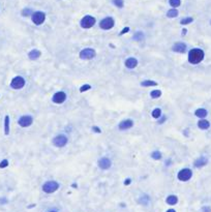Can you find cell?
<instances>
[{
  "label": "cell",
  "instance_id": "1",
  "mask_svg": "<svg viewBox=\"0 0 211 212\" xmlns=\"http://www.w3.org/2000/svg\"><path fill=\"white\" fill-rule=\"evenodd\" d=\"M204 59V51L201 49H193L188 53V61L191 64H198Z\"/></svg>",
  "mask_w": 211,
  "mask_h": 212
},
{
  "label": "cell",
  "instance_id": "2",
  "mask_svg": "<svg viewBox=\"0 0 211 212\" xmlns=\"http://www.w3.org/2000/svg\"><path fill=\"white\" fill-rule=\"evenodd\" d=\"M59 188V184L56 181H48L42 185V190L47 194H52Z\"/></svg>",
  "mask_w": 211,
  "mask_h": 212
},
{
  "label": "cell",
  "instance_id": "3",
  "mask_svg": "<svg viewBox=\"0 0 211 212\" xmlns=\"http://www.w3.org/2000/svg\"><path fill=\"white\" fill-rule=\"evenodd\" d=\"M95 51L91 48H87V49L82 50L81 52H80V58L81 59H84V60H90V59H93L95 57Z\"/></svg>",
  "mask_w": 211,
  "mask_h": 212
},
{
  "label": "cell",
  "instance_id": "4",
  "mask_svg": "<svg viewBox=\"0 0 211 212\" xmlns=\"http://www.w3.org/2000/svg\"><path fill=\"white\" fill-rule=\"evenodd\" d=\"M114 25H115V21H114V19L111 17L104 18V19H102V20L100 21V23H99L100 28L104 30L112 29V28L114 27Z\"/></svg>",
  "mask_w": 211,
  "mask_h": 212
},
{
  "label": "cell",
  "instance_id": "5",
  "mask_svg": "<svg viewBox=\"0 0 211 212\" xmlns=\"http://www.w3.org/2000/svg\"><path fill=\"white\" fill-rule=\"evenodd\" d=\"M81 27L85 28V29H88V28H91L92 26H94L95 24V19L91 16H85L81 20Z\"/></svg>",
  "mask_w": 211,
  "mask_h": 212
},
{
  "label": "cell",
  "instance_id": "6",
  "mask_svg": "<svg viewBox=\"0 0 211 212\" xmlns=\"http://www.w3.org/2000/svg\"><path fill=\"white\" fill-rule=\"evenodd\" d=\"M24 86H25V79L20 76L14 78L12 80V82H10V87L12 89H21Z\"/></svg>",
  "mask_w": 211,
  "mask_h": 212
},
{
  "label": "cell",
  "instance_id": "7",
  "mask_svg": "<svg viewBox=\"0 0 211 212\" xmlns=\"http://www.w3.org/2000/svg\"><path fill=\"white\" fill-rule=\"evenodd\" d=\"M191 176H193L191 170H189V169H182V170L178 173L177 177H178V179L180 181H188L191 178Z\"/></svg>",
  "mask_w": 211,
  "mask_h": 212
},
{
  "label": "cell",
  "instance_id": "8",
  "mask_svg": "<svg viewBox=\"0 0 211 212\" xmlns=\"http://www.w3.org/2000/svg\"><path fill=\"white\" fill-rule=\"evenodd\" d=\"M67 137L64 135H58L57 137H55L53 139V144H54L56 147H63L67 144Z\"/></svg>",
  "mask_w": 211,
  "mask_h": 212
},
{
  "label": "cell",
  "instance_id": "9",
  "mask_svg": "<svg viewBox=\"0 0 211 212\" xmlns=\"http://www.w3.org/2000/svg\"><path fill=\"white\" fill-rule=\"evenodd\" d=\"M46 20V15L45 12H36L32 15V22L35 25H42Z\"/></svg>",
  "mask_w": 211,
  "mask_h": 212
},
{
  "label": "cell",
  "instance_id": "10",
  "mask_svg": "<svg viewBox=\"0 0 211 212\" xmlns=\"http://www.w3.org/2000/svg\"><path fill=\"white\" fill-rule=\"evenodd\" d=\"M19 125L22 126V127H28V126H30L31 124H32L33 122V119L31 116H28V115H26V116H22L20 119H19Z\"/></svg>",
  "mask_w": 211,
  "mask_h": 212
},
{
  "label": "cell",
  "instance_id": "11",
  "mask_svg": "<svg viewBox=\"0 0 211 212\" xmlns=\"http://www.w3.org/2000/svg\"><path fill=\"white\" fill-rule=\"evenodd\" d=\"M65 99H66V94H65L64 92L59 91L53 95L52 101L54 104H62V103H64L65 101Z\"/></svg>",
  "mask_w": 211,
  "mask_h": 212
},
{
  "label": "cell",
  "instance_id": "12",
  "mask_svg": "<svg viewBox=\"0 0 211 212\" xmlns=\"http://www.w3.org/2000/svg\"><path fill=\"white\" fill-rule=\"evenodd\" d=\"M111 165H112L111 160H110L108 157L100 158L98 161V167L100 169H102V170H108L109 168H111Z\"/></svg>",
  "mask_w": 211,
  "mask_h": 212
},
{
  "label": "cell",
  "instance_id": "13",
  "mask_svg": "<svg viewBox=\"0 0 211 212\" xmlns=\"http://www.w3.org/2000/svg\"><path fill=\"white\" fill-rule=\"evenodd\" d=\"M174 52H177V53H184L186 51V44L184 42H176V44H174L173 48H172Z\"/></svg>",
  "mask_w": 211,
  "mask_h": 212
},
{
  "label": "cell",
  "instance_id": "14",
  "mask_svg": "<svg viewBox=\"0 0 211 212\" xmlns=\"http://www.w3.org/2000/svg\"><path fill=\"white\" fill-rule=\"evenodd\" d=\"M132 125H134V122H132V120H130V119H127V120L121 121V122L119 123V125H118V127H119L120 131H125V129H128V128L132 127Z\"/></svg>",
  "mask_w": 211,
  "mask_h": 212
},
{
  "label": "cell",
  "instance_id": "15",
  "mask_svg": "<svg viewBox=\"0 0 211 212\" xmlns=\"http://www.w3.org/2000/svg\"><path fill=\"white\" fill-rule=\"evenodd\" d=\"M137 65H138V60L136 58H134V57H130V58L126 59V61H125V66L129 69L135 68Z\"/></svg>",
  "mask_w": 211,
  "mask_h": 212
},
{
  "label": "cell",
  "instance_id": "16",
  "mask_svg": "<svg viewBox=\"0 0 211 212\" xmlns=\"http://www.w3.org/2000/svg\"><path fill=\"white\" fill-rule=\"evenodd\" d=\"M207 163H208L207 158L202 156V157L198 158V159L195 161V167H196V168H202V167H204L205 165H207Z\"/></svg>",
  "mask_w": 211,
  "mask_h": 212
},
{
  "label": "cell",
  "instance_id": "17",
  "mask_svg": "<svg viewBox=\"0 0 211 212\" xmlns=\"http://www.w3.org/2000/svg\"><path fill=\"white\" fill-rule=\"evenodd\" d=\"M28 56H29V59L35 60V59H37V58H40V52L38 51V50L34 49V50H32V51H30L29 54H28Z\"/></svg>",
  "mask_w": 211,
  "mask_h": 212
},
{
  "label": "cell",
  "instance_id": "18",
  "mask_svg": "<svg viewBox=\"0 0 211 212\" xmlns=\"http://www.w3.org/2000/svg\"><path fill=\"white\" fill-rule=\"evenodd\" d=\"M198 126H199V128H201V129H208L209 126H210V123H209V121L202 119V120H200L198 122Z\"/></svg>",
  "mask_w": 211,
  "mask_h": 212
},
{
  "label": "cell",
  "instance_id": "19",
  "mask_svg": "<svg viewBox=\"0 0 211 212\" xmlns=\"http://www.w3.org/2000/svg\"><path fill=\"white\" fill-rule=\"evenodd\" d=\"M195 115L197 117H200V118H205L207 116V111L205 109H198L196 112H195Z\"/></svg>",
  "mask_w": 211,
  "mask_h": 212
},
{
  "label": "cell",
  "instance_id": "20",
  "mask_svg": "<svg viewBox=\"0 0 211 212\" xmlns=\"http://www.w3.org/2000/svg\"><path fill=\"white\" fill-rule=\"evenodd\" d=\"M4 133L8 136L10 133V116L6 115L4 118Z\"/></svg>",
  "mask_w": 211,
  "mask_h": 212
},
{
  "label": "cell",
  "instance_id": "21",
  "mask_svg": "<svg viewBox=\"0 0 211 212\" xmlns=\"http://www.w3.org/2000/svg\"><path fill=\"white\" fill-rule=\"evenodd\" d=\"M177 202H178V198L176 196H169L167 198V203L169 205H175L177 204Z\"/></svg>",
  "mask_w": 211,
  "mask_h": 212
},
{
  "label": "cell",
  "instance_id": "22",
  "mask_svg": "<svg viewBox=\"0 0 211 212\" xmlns=\"http://www.w3.org/2000/svg\"><path fill=\"white\" fill-rule=\"evenodd\" d=\"M141 85L144 87H150V86H156L157 83L155 81H151V80H146V81L142 82Z\"/></svg>",
  "mask_w": 211,
  "mask_h": 212
},
{
  "label": "cell",
  "instance_id": "23",
  "mask_svg": "<svg viewBox=\"0 0 211 212\" xmlns=\"http://www.w3.org/2000/svg\"><path fill=\"white\" fill-rule=\"evenodd\" d=\"M178 16V10L173 8V10H170L169 12H167V17L168 18H176Z\"/></svg>",
  "mask_w": 211,
  "mask_h": 212
},
{
  "label": "cell",
  "instance_id": "24",
  "mask_svg": "<svg viewBox=\"0 0 211 212\" xmlns=\"http://www.w3.org/2000/svg\"><path fill=\"white\" fill-rule=\"evenodd\" d=\"M132 38H134L135 40H143L145 38V35L142 31H139V32H137L136 34L134 35Z\"/></svg>",
  "mask_w": 211,
  "mask_h": 212
},
{
  "label": "cell",
  "instance_id": "25",
  "mask_svg": "<svg viewBox=\"0 0 211 212\" xmlns=\"http://www.w3.org/2000/svg\"><path fill=\"white\" fill-rule=\"evenodd\" d=\"M150 95H151L152 98H158L161 96V91L160 90H153V91L150 92Z\"/></svg>",
  "mask_w": 211,
  "mask_h": 212
},
{
  "label": "cell",
  "instance_id": "26",
  "mask_svg": "<svg viewBox=\"0 0 211 212\" xmlns=\"http://www.w3.org/2000/svg\"><path fill=\"white\" fill-rule=\"evenodd\" d=\"M160 116H161V110L160 109H155V110L152 111V117H153V118L157 119Z\"/></svg>",
  "mask_w": 211,
  "mask_h": 212
},
{
  "label": "cell",
  "instance_id": "27",
  "mask_svg": "<svg viewBox=\"0 0 211 212\" xmlns=\"http://www.w3.org/2000/svg\"><path fill=\"white\" fill-rule=\"evenodd\" d=\"M169 3L171 6H173V8H178V6H180V4H181V1H180V0H169Z\"/></svg>",
  "mask_w": 211,
  "mask_h": 212
},
{
  "label": "cell",
  "instance_id": "28",
  "mask_svg": "<svg viewBox=\"0 0 211 212\" xmlns=\"http://www.w3.org/2000/svg\"><path fill=\"white\" fill-rule=\"evenodd\" d=\"M151 157L153 158V159H155V160H158V159H160V158H161V153L159 152V151H154V152H152Z\"/></svg>",
  "mask_w": 211,
  "mask_h": 212
},
{
  "label": "cell",
  "instance_id": "29",
  "mask_svg": "<svg viewBox=\"0 0 211 212\" xmlns=\"http://www.w3.org/2000/svg\"><path fill=\"white\" fill-rule=\"evenodd\" d=\"M193 21H194V19L191 18V17H188V18H184V19H182V20L180 21V23H181L182 25H187V24H189V23L193 22Z\"/></svg>",
  "mask_w": 211,
  "mask_h": 212
},
{
  "label": "cell",
  "instance_id": "30",
  "mask_svg": "<svg viewBox=\"0 0 211 212\" xmlns=\"http://www.w3.org/2000/svg\"><path fill=\"white\" fill-rule=\"evenodd\" d=\"M32 14V10H30V8H24V10H22V16H24V17H28V16H30Z\"/></svg>",
  "mask_w": 211,
  "mask_h": 212
},
{
  "label": "cell",
  "instance_id": "31",
  "mask_svg": "<svg viewBox=\"0 0 211 212\" xmlns=\"http://www.w3.org/2000/svg\"><path fill=\"white\" fill-rule=\"evenodd\" d=\"M113 3L116 5L117 8H123V0H113Z\"/></svg>",
  "mask_w": 211,
  "mask_h": 212
},
{
  "label": "cell",
  "instance_id": "32",
  "mask_svg": "<svg viewBox=\"0 0 211 212\" xmlns=\"http://www.w3.org/2000/svg\"><path fill=\"white\" fill-rule=\"evenodd\" d=\"M89 89H91V86L88 84H85L80 88V92H85V91H87V90H89Z\"/></svg>",
  "mask_w": 211,
  "mask_h": 212
},
{
  "label": "cell",
  "instance_id": "33",
  "mask_svg": "<svg viewBox=\"0 0 211 212\" xmlns=\"http://www.w3.org/2000/svg\"><path fill=\"white\" fill-rule=\"evenodd\" d=\"M8 165V159H3L2 161L0 163V168H1V169L6 168Z\"/></svg>",
  "mask_w": 211,
  "mask_h": 212
},
{
  "label": "cell",
  "instance_id": "34",
  "mask_svg": "<svg viewBox=\"0 0 211 212\" xmlns=\"http://www.w3.org/2000/svg\"><path fill=\"white\" fill-rule=\"evenodd\" d=\"M202 212H211V208L208 206H205V207L202 208Z\"/></svg>",
  "mask_w": 211,
  "mask_h": 212
},
{
  "label": "cell",
  "instance_id": "35",
  "mask_svg": "<svg viewBox=\"0 0 211 212\" xmlns=\"http://www.w3.org/2000/svg\"><path fill=\"white\" fill-rule=\"evenodd\" d=\"M92 129H93V131H95V133H98L102 131H100V128L96 127V126H93V127H92Z\"/></svg>",
  "mask_w": 211,
  "mask_h": 212
},
{
  "label": "cell",
  "instance_id": "36",
  "mask_svg": "<svg viewBox=\"0 0 211 212\" xmlns=\"http://www.w3.org/2000/svg\"><path fill=\"white\" fill-rule=\"evenodd\" d=\"M165 121H166V117L164 116V117H161V118L159 119L157 123H158V124H163V123H164V122H165Z\"/></svg>",
  "mask_w": 211,
  "mask_h": 212
},
{
  "label": "cell",
  "instance_id": "37",
  "mask_svg": "<svg viewBox=\"0 0 211 212\" xmlns=\"http://www.w3.org/2000/svg\"><path fill=\"white\" fill-rule=\"evenodd\" d=\"M128 30H129V28H128V27H125V28H124V29H123V30H122V31H121V32H120V35H122V34H124V33H126V32H127V31H128Z\"/></svg>",
  "mask_w": 211,
  "mask_h": 212
},
{
  "label": "cell",
  "instance_id": "38",
  "mask_svg": "<svg viewBox=\"0 0 211 212\" xmlns=\"http://www.w3.org/2000/svg\"><path fill=\"white\" fill-rule=\"evenodd\" d=\"M130 182H132V179H129V178H127L126 180H125V182H124V184H125V185H128Z\"/></svg>",
  "mask_w": 211,
  "mask_h": 212
},
{
  "label": "cell",
  "instance_id": "39",
  "mask_svg": "<svg viewBox=\"0 0 211 212\" xmlns=\"http://www.w3.org/2000/svg\"><path fill=\"white\" fill-rule=\"evenodd\" d=\"M167 212H176V211H175V210H174V209H169Z\"/></svg>",
  "mask_w": 211,
  "mask_h": 212
},
{
  "label": "cell",
  "instance_id": "40",
  "mask_svg": "<svg viewBox=\"0 0 211 212\" xmlns=\"http://www.w3.org/2000/svg\"><path fill=\"white\" fill-rule=\"evenodd\" d=\"M182 31H183V32H182V33H183V34H185V33H186V31H187V30H186V29H183V30H182Z\"/></svg>",
  "mask_w": 211,
  "mask_h": 212
},
{
  "label": "cell",
  "instance_id": "41",
  "mask_svg": "<svg viewBox=\"0 0 211 212\" xmlns=\"http://www.w3.org/2000/svg\"><path fill=\"white\" fill-rule=\"evenodd\" d=\"M51 212H56V211H51Z\"/></svg>",
  "mask_w": 211,
  "mask_h": 212
}]
</instances>
